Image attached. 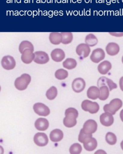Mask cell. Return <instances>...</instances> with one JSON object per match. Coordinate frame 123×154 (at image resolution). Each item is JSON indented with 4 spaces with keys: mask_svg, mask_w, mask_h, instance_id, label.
<instances>
[{
    "mask_svg": "<svg viewBox=\"0 0 123 154\" xmlns=\"http://www.w3.org/2000/svg\"><path fill=\"white\" fill-rule=\"evenodd\" d=\"M34 57L35 54L33 51L30 49H26L22 54L21 60L25 63L30 64L34 60Z\"/></svg>",
    "mask_w": 123,
    "mask_h": 154,
    "instance_id": "16",
    "label": "cell"
},
{
    "mask_svg": "<svg viewBox=\"0 0 123 154\" xmlns=\"http://www.w3.org/2000/svg\"><path fill=\"white\" fill-rule=\"evenodd\" d=\"M100 94L99 99L101 100H107L109 96V89L106 85H103L99 88Z\"/></svg>",
    "mask_w": 123,
    "mask_h": 154,
    "instance_id": "24",
    "label": "cell"
},
{
    "mask_svg": "<svg viewBox=\"0 0 123 154\" xmlns=\"http://www.w3.org/2000/svg\"><path fill=\"white\" fill-rule=\"evenodd\" d=\"M119 86L121 91H123V76L121 77L119 80Z\"/></svg>",
    "mask_w": 123,
    "mask_h": 154,
    "instance_id": "35",
    "label": "cell"
},
{
    "mask_svg": "<svg viewBox=\"0 0 123 154\" xmlns=\"http://www.w3.org/2000/svg\"><path fill=\"white\" fill-rule=\"evenodd\" d=\"M90 136H92V134H86V133H85L83 132V130H82V128L81 130L80 131V134H79V141L81 143H83V141L85 140V139H86V138L88 137H90Z\"/></svg>",
    "mask_w": 123,
    "mask_h": 154,
    "instance_id": "33",
    "label": "cell"
},
{
    "mask_svg": "<svg viewBox=\"0 0 123 154\" xmlns=\"http://www.w3.org/2000/svg\"><path fill=\"white\" fill-rule=\"evenodd\" d=\"M106 51L108 54L113 56L117 54L119 52V47L115 43H110L106 47Z\"/></svg>",
    "mask_w": 123,
    "mask_h": 154,
    "instance_id": "19",
    "label": "cell"
},
{
    "mask_svg": "<svg viewBox=\"0 0 123 154\" xmlns=\"http://www.w3.org/2000/svg\"><path fill=\"white\" fill-rule=\"evenodd\" d=\"M83 143L84 149L87 151H93L98 146L97 140L96 139L92 137V136L86 138Z\"/></svg>",
    "mask_w": 123,
    "mask_h": 154,
    "instance_id": "13",
    "label": "cell"
},
{
    "mask_svg": "<svg viewBox=\"0 0 123 154\" xmlns=\"http://www.w3.org/2000/svg\"><path fill=\"white\" fill-rule=\"evenodd\" d=\"M103 85L107 86L109 89L110 91H111L113 89H116L117 88V85L114 83L112 80L104 76L100 77L98 82V86L99 88Z\"/></svg>",
    "mask_w": 123,
    "mask_h": 154,
    "instance_id": "12",
    "label": "cell"
},
{
    "mask_svg": "<svg viewBox=\"0 0 123 154\" xmlns=\"http://www.w3.org/2000/svg\"><path fill=\"white\" fill-rule=\"evenodd\" d=\"M100 123L103 126L110 127L113 124L114 121V117L112 114L106 112L102 113L100 117Z\"/></svg>",
    "mask_w": 123,
    "mask_h": 154,
    "instance_id": "15",
    "label": "cell"
},
{
    "mask_svg": "<svg viewBox=\"0 0 123 154\" xmlns=\"http://www.w3.org/2000/svg\"><path fill=\"white\" fill-rule=\"evenodd\" d=\"M98 128V124L94 120L89 119L84 123L83 126V132L87 134L95 133Z\"/></svg>",
    "mask_w": 123,
    "mask_h": 154,
    "instance_id": "5",
    "label": "cell"
},
{
    "mask_svg": "<svg viewBox=\"0 0 123 154\" xmlns=\"http://www.w3.org/2000/svg\"><path fill=\"white\" fill-rule=\"evenodd\" d=\"M82 150V148L79 143L73 144L70 148V152L71 154H80Z\"/></svg>",
    "mask_w": 123,
    "mask_h": 154,
    "instance_id": "32",
    "label": "cell"
},
{
    "mask_svg": "<svg viewBox=\"0 0 123 154\" xmlns=\"http://www.w3.org/2000/svg\"><path fill=\"white\" fill-rule=\"evenodd\" d=\"M120 117L121 120H122V121L123 122V109H122V110L121 111V112H120Z\"/></svg>",
    "mask_w": 123,
    "mask_h": 154,
    "instance_id": "36",
    "label": "cell"
},
{
    "mask_svg": "<svg viewBox=\"0 0 123 154\" xmlns=\"http://www.w3.org/2000/svg\"><path fill=\"white\" fill-rule=\"evenodd\" d=\"M49 122L44 118H39L36 121L35 126L37 129L39 131L46 130L49 127Z\"/></svg>",
    "mask_w": 123,
    "mask_h": 154,
    "instance_id": "18",
    "label": "cell"
},
{
    "mask_svg": "<svg viewBox=\"0 0 123 154\" xmlns=\"http://www.w3.org/2000/svg\"><path fill=\"white\" fill-rule=\"evenodd\" d=\"M63 131L58 129L52 131L50 134V139L53 142L61 141L63 138Z\"/></svg>",
    "mask_w": 123,
    "mask_h": 154,
    "instance_id": "21",
    "label": "cell"
},
{
    "mask_svg": "<svg viewBox=\"0 0 123 154\" xmlns=\"http://www.w3.org/2000/svg\"><path fill=\"white\" fill-rule=\"evenodd\" d=\"M81 107L83 110L89 112L92 114L97 113L99 110V105L97 102H93L88 100L83 101Z\"/></svg>",
    "mask_w": 123,
    "mask_h": 154,
    "instance_id": "4",
    "label": "cell"
},
{
    "mask_svg": "<svg viewBox=\"0 0 123 154\" xmlns=\"http://www.w3.org/2000/svg\"><path fill=\"white\" fill-rule=\"evenodd\" d=\"M33 108L35 112L39 116H47L50 113V109L44 103H35Z\"/></svg>",
    "mask_w": 123,
    "mask_h": 154,
    "instance_id": "6",
    "label": "cell"
},
{
    "mask_svg": "<svg viewBox=\"0 0 123 154\" xmlns=\"http://www.w3.org/2000/svg\"><path fill=\"white\" fill-rule=\"evenodd\" d=\"M63 66L66 69L71 70L76 67L77 62L75 59L73 58H67L63 63Z\"/></svg>",
    "mask_w": 123,
    "mask_h": 154,
    "instance_id": "25",
    "label": "cell"
},
{
    "mask_svg": "<svg viewBox=\"0 0 123 154\" xmlns=\"http://www.w3.org/2000/svg\"><path fill=\"white\" fill-rule=\"evenodd\" d=\"M100 94V89L96 86H92L90 87L87 91V96L88 98L92 100H97Z\"/></svg>",
    "mask_w": 123,
    "mask_h": 154,
    "instance_id": "22",
    "label": "cell"
},
{
    "mask_svg": "<svg viewBox=\"0 0 123 154\" xmlns=\"http://www.w3.org/2000/svg\"><path fill=\"white\" fill-rule=\"evenodd\" d=\"M123 105L121 100L119 99H115L110 101L109 104H106L104 106L103 109L105 112H109L112 115H115Z\"/></svg>",
    "mask_w": 123,
    "mask_h": 154,
    "instance_id": "2",
    "label": "cell"
},
{
    "mask_svg": "<svg viewBox=\"0 0 123 154\" xmlns=\"http://www.w3.org/2000/svg\"><path fill=\"white\" fill-rule=\"evenodd\" d=\"M106 140L109 144L114 145L117 142V138L116 135L112 132H109L106 136Z\"/></svg>",
    "mask_w": 123,
    "mask_h": 154,
    "instance_id": "31",
    "label": "cell"
},
{
    "mask_svg": "<svg viewBox=\"0 0 123 154\" xmlns=\"http://www.w3.org/2000/svg\"><path fill=\"white\" fill-rule=\"evenodd\" d=\"M86 85L85 81L82 78H78L74 79L72 82L73 90L76 93H80L83 91Z\"/></svg>",
    "mask_w": 123,
    "mask_h": 154,
    "instance_id": "14",
    "label": "cell"
},
{
    "mask_svg": "<svg viewBox=\"0 0 123 154\" xmlns=\"http://www.w3.org/2000/svg\"><path fill=\"white\" fill-rule=\"evenodd\" d=\"M51 56L53 61L56 62H60L64 59L65 55L63 50L57 48L52 51Z\"/></svg>",
    "mask_w": 123,
    "mask_h": 154,
    "instance_id": "17",
    "label": "cell"
},
{
    "mask_svg": "<svg viewBox=\"0 0 123 154\" xmlns=\"http://www.w3.org/2000/svg\"><path fill=\"white\" fill-rule=\"evenodd\" d=\"M68 76V72L64 69H59L57 70L55 73V77L58 80H64L67 78Z\"/></svg>",
    "mask_w": 123,
    "mask_h": 154,
    "instance_id": "30",
    "label": "cell"
},
{
    "mask_svg": "<svg viewBox=\"0 0 123 154\" xmlns=\"http://www.w3.org/2000/svg\"><path fill=\"white\" fill-rule=\"evenodd\" d=\"M35 57L34 62L39 64H44L48 63L49 57L46 53L43 51H38L34 53Z\"/></svg>",
    "mask_w": 123,
    "mask_h": 154,
    "instance_id": "10",
    "label": "cell"
},
{
    "mask_svg": "<svg viewBox=\"0 0 123 154\" xmlns=\"http://www.w3.org/2000/svg\"><path fill=\"white\" fill-rule=\"evenodd\" d=\"M57 95V90L56 87L52 86L46 91V96L49 100H53Z\"/></svg>",
    "mask_w": 123,
    "mask_h": 154,
    "instance_id": "29",
    "label": "cell"
},
{
    "mask_svg": "<svg viewBox=\"0 0 123 154\" xmlns=\"http://www.w3.org/2000/svg\"><path fill=\"white\" fill-rule=\"evenodd\" d=\"M78 111L74 108H70L65 112V117L64 119L63 123L67 128L74 127L77 124L76 119L78 117Z\"/></svg>",
    "mask_w": 123,
    "mask_h": 154,
    "instance_id": "1",
    "label": "cell"
},
{
    "mask_svg": "<svg viewBox=\"0 0 123 154\" xmlns=\"http://www.w3.org/2000/svg\"><path fill=\"white\" fill-rule=\"evenodd\" d=\"M120 146H121V149H122V150H123V140L121 142V144H120Z\"/></svg>",
    "mask_w": 123,
    "mask_h": 154,
    "instance_id": "37",
    "label": "cell"
},
{
    "mask_svg": "<svg viewBox=\"0 0 123 154\" xmlns=\"http://www.w3.org/2000/svg\"><path fill=\"white\" fill-rule=\"evenodd\" d=\"M34 140L36 145L41 147L46 146L48 142L47 135L45 133L42 132L36 133L34 137Z\"/></svg>",
    "mask_w": 123,
    "mask_h": 154,
    "instance_id": "7",
    "label": "cell"
},
{
    "mask_svg": "<svg viewBox=\"0 0 123 154\" xmlns=\"http://www.w3.org/2000/svg\"><path fill=\"white\" fill-rule=\"evenodd\" d=\"M76 53L81 58L88 57L91 52L89 46L87 44H81L77 46L76 49Z\"/></svg>",
    "mask_w": 123,
    "mask_h": 154,
    "instance_id": "11",
    "label": "cell"
},
{
    "mask_svg": "<svg viewBox=\"0 0 123 154\" xmlns=\"http://www.w3.org/2000/svg\"><path fill=\"white\" fill-rule=\"evenodd\" d=\"M105 57V53L101 48H97L92 51L90 59L93 63H98Z\"/></svg>",
    "mask_w": 123,
    "mask_h": 154,
    "instance_id": "9",
    "label": "cell"
},
{
    "mask_svg": "<svg viewBox=\"0 0 123 154\" xmlns=\"http://www.w3.org/2000/svg\"><path fill=\"white\" fill-rule=\"evenodd\" d=\"M122 63H123V57H122Z\"/></svg>",
    "mask_w": 123,
    "mask_h": 154,
    "instance_id": "39",
    "label": "cell"
},
{
    "mask_svg": "<svg viewBox=\"0 0 123 154\" xmlns=\"http://www.w3.org/2000/svg\"><path fill=\"white\" fill-rule=\"evenodd\" d=\"M49 40L53 45H60L62 40V34L60 33L56 32L51 33L49 35Z\"/></svg>",
    "mask_w": 123,
    "mask_h": 154,
    "instance_id": "23",
    "label": "cell"
},
{
    "mask_svg": "<svg viewBox=\"0 0 123 154\" xmlns=\"http://www.w3.org/2000/svg\"><path fill=\"white\" fill-rule=\"evenodd\" d=\"M62 36V43L64 45L70 44L72 41L73 35L70 32H62L61 33Z\"/></svg>",
    "mask_w": 123,
    "mask_h": 154,
    "instance_id": "28",
    "label": "cell"
},
{
    "mask_svg": "<svg viewBox=\"0 0 123 154\" xmlns=\"http://www.w3.org/2000/svg\"><path fill=\"white\" fill-rule=\"evenodd\" d=\"M85 43L89 46H94L98 43V38L93 34H89L85 38Z\"/></svg>",
    "mask_w": 123,
    "mask_h": 154,
    "instance_id": "26",
    "label": "cell"
},
{
    "mask_svg": "<svg viewBox=\"0 0 123 154\" xmlns=\"http://www.w3.org/2000/svg\"><path fill=\"white\" fill-rule=\"evenodd\" d=\"M31 80L30 75L27 74H24L20 77L16 79L15 82V87L19 91H24L27 89Z\"/></svg>",
    "mask_w": 123,
    "mask_h": 154,
    "instance_id": "3",
    "label": "cell"
},
{
    "mask_svg": "<svg viewBox=\"0 0 123 154\" xmlns=\"http://www.w3.org/2000/svg\"><path fill=\"white\" fill-rule=\"evenodd\" d=\"M34 14L35 16H36V15H37V12H36V11H35L34 12Z\"/></svg>",
    "mask_w": 123,
    "mask_h": 154,
    "instance_id": "38",
    "label": "cell"
},
{
    "mask_svg": "<svg viewBox=\"0 0 123 154\" xmlns=\"http://www.w3.org/2000/svg\"><path fill=\"white\" fill-rule=\"evenodd\" d=\"M2 65L3 68L7 70L14 69L16 65V62L14 57L10 56L4 57L2 60Z\"/></svg>",
    "mask_w": 123,
    "mask_h": 154,
    "instance_id": "8",
    "label": "cell"
},
{
    "mask_svg": "<svg viewBox=\"0 0 123 154\" xmlns=\"http://www.w3.org/2000/svg\"><path fill=\"white\" fill-rule=\"evenodd\" d=\"M112 68V65L110 62L105 61L100 63L98 66V71L101 75H106Z\"/></svg>",
    "mask_w": 123,
    "mask_h": 154,
    "instance_id": "20",
    "label": "cell"
},
{
    "mask_svg": "<svg viewBox=\"0 0 123 154\" xmlns=\"http://www.w3.org/2000/svg\"><path fill=\"white\" fill-rule=\"evenodd\" d=\"M26 49H30L32 51H34V46L31 42L28 41H24L21 42L20 45L19 51L21 54H22L24 50Z\"/></svg>",
    "mask_w": 123,
    "mask_h": 154,
    "instance_id": "27",
    "label": "cell"
},
{
    "mask_svg": "<svg viewBox=\"0 0 123 154\" xmlns=\"http://www.w3.org/2000/svg\"><path fill=\"white\" fill-rule=\"evenodd\" d=\"M111 35L116 37H122L123 36V33H109Z\"/></svg>",
    "mask_w": 123,
    "mask_h": 154,
    "instance_id": "34",
    "label": "cell"
}]
</instances>
